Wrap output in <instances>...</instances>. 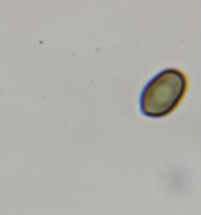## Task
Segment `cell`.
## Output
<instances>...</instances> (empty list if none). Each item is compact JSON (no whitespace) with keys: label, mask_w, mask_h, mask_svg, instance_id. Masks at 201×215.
<instances>
[{"label":"cell","mask_w":201,"mask_h":215,"mask_svg":"<svg viewBox=\"0 0 201 215\" xmlns=\"http://www.w3.org/2000/svg\"><path fill=\"white\" fill-rule=\"evenodd\" d=\"M188 82L181 69L160 71L146 83L140 96V110L145 116L163 118L176 110L186 96Z\"/></svg>","instance_id":"6da1fadb"}]
</instances>
